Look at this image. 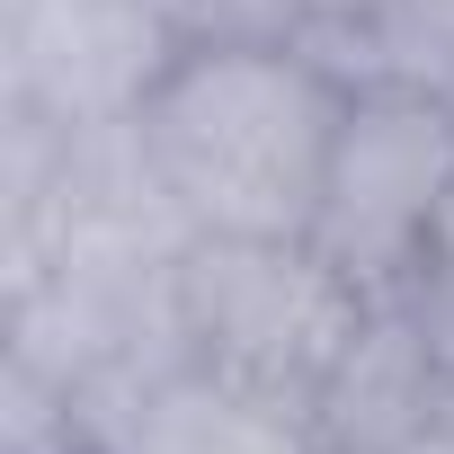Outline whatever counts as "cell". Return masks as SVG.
Listing matches in <instances>:
<instances>
[{
  "label": "cell",
  "mask_w": 454,
  "mask_h": 454,
  "mask_svg": "<svg viewBox=\"0 0 454 454\" xmlns=\"http://www.w3.org/2000/svg\"><path fill=\"white\" fill-rule=\"evenodd\" d=\"M348 90L303 36H178L134 98L143 178L196 241H312Z\"/></svg>",
  "instance_id": "cell-1"
},
{
  "label": "cell",
  "mask_w": 454,
  "mask_h": 454,
  "mask_svg": "<svg viewBox=\"0 0 454 454\" xmlns=\"http://www.w3.org/2000/svg\"><path fill=\"white\" fill-rule=\"evenodd\" d=\"M169 312L187 356L286 419L312 427V401L348 339L365 330L374 294H356L312 241H196L169 277Z\"/></svg>",
  "instance_id": "cell-2"
},
{
  "label": "cell",
  "mask_w": 454,
  "mask_h": 454,
  "mask_svg": "<svg viewBox=\"0 0 454 454\" xmlns=\"http://www.w3.org/2000/svg\"><path fill=\"white\" fill-rule=\"evenodd\" d=\"M454 241V98L419 81H356L321 214H312V250L356 286V294H419Z\"/></svg>",
  "instance_id": "cell-3"
},
{
  "label": "cell",
  "mask_w": 454,
  "mask_h": 454,
  "mask_svg": "<svg viewBox=\"0 0 454 454\" xmlns=\"http://www.w3.org/2000/svg\"><path fill=\"white\" fill-rule=\"evenodd\" d=\"M374 72L365 81H419L454 98V0H374L356 19Z\"/></svg>",
  "instance_id": "cell-4"
},
{
  "label": "cell",
  "mask_w": 454,
  "mask_h": 454,
  "mask_svg": "<svg viewBox=\"0 0 454 454\" xmlns=\"http://www.w3.org/2000/svg\"><path fill=\"white\" fill-rule=\"evenodd\" d=\"M294 10H303V19H348V27H356L374 0H294Z\"/></svg>",
  "instance_id": "cell-5"
},
{
  "label": "cell",
  "mask_w": 454,
  "mask_h": 454,
  "mask_svg": "<svg viewBox=\"0 0 454 454\" xmlns=\"http://www.w3.org/2000/svg\"><path fill=\"white\" fill-rule=\"evenodd\" d=\"M63 454H81V445H63Z\"/></svg>",
  "instance_id": "cell-6"
}]
</instances>
